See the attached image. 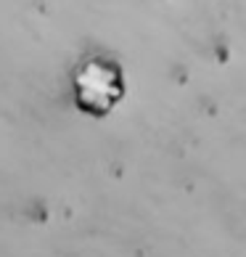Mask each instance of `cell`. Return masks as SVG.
<instances>
[{
	"label": "cell",
	"instance_id": "6da1fadb",
	"mask_svg": "<svg viewBox=\"0 0 246 257\" xmlns=\"http://www.w3.org/2000/svg\"><path fill=\"white\" fill-rule=\"evenodd\" d=\"M69 88L74 106L80 111L90 114V117H106L125 98L127 85H125V72L114 59L93 53L85 56L72 69Z\"/></svg>",
	"mask_w": 246,
	"mask_h": 257
}]
</instances>
